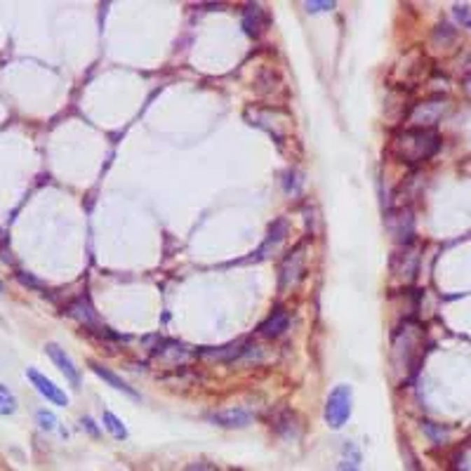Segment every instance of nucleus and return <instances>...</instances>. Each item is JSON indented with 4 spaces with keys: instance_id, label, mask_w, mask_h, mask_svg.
Masks as SVG:
<instances>
[{
    "instance_id": "obj_15",
    "label": "nucleus",
    "mask_w": 471,
    "mask_h": 471,
    "mask_svg": "<svg viewBox=\"0 0 471 471\" xmlns=\"http://www.w3.org/2000/svg\"><path fill=\"white\" fill-rule=\"evenodd\" d=\"M453 15L457 17V22H460L464 29L471 31V5H455Z\"/></svg>"
},
{
    "instance_id": "obj_4",
    "label": "nucleus",
    "mask_w": 471,
    "mask_h": 471,
    "mask_svg": "<svg viewBox=\"0 0 471 471\" xmlns=\"http://www.w3.org/2000/svg\"><path fill=\"white\" fill-rule=\"evenodd\" d=\"M302 274H304V245L295 248L293 253H290L286 260H283V267H281V293H286V290L295 288L297 283H300Z\"/></svg>"
},
{
    "instance_id": "obj_11",
    "label": "nucleus",
    "mask_w": 471,
    "mask_h": 471,
    "mask_svg": "<svg viewBox=\"0 0 471 471\" xmlns=\"http://www.w3.org/2000/svg\"><path fill=\"white\" fill-rule=\"evenodd\" d=\"M217 424H222V427H229V429H236V427H248L250 422V412L243 410V408H231V410H222V412H215L212 415Z\"/></svg>"
},
{
    "instance_id": "obj_12",
    "label": "nucleus",
    "mask_w": 471,
    "mask_h": 471,
    "mask_svg": "<svg viewBox=\"0 0 471 471\" xmlns=\"http://www.w3.org/2000/svg\"><path fill=\"white\" fill-rule=\"evenodd\" d=\"M92 370H94L97 375H99L101 379H104V382H108V384H111L115 391H122V393H127V396L137 398V393H134V389H132V386H127V384L122 382V379H120L118 375H115V372H111V370H108V367L99 365V363H92Z\"/></svg>"
},
{
    "instance_id": "obj_7",
    "label": "nucleus",
    "mask_w": 471,
    "mask_h": 471,
    "mask_svg": "<svg viewBox=\"0 0 471 471\" xmlns=\"http://www.w3.org/2000/svg\"><path fill=\"white\" fill-rule=\"evenodd\" d=\"M69 314L73 316V318H78L83 325H87V328H92L94 332H101V335H108V330L104 325L99 323V318H97V314H94V309L90 307V302L87 300H78V302H73V304L69 307Z\"/></svg>"
},
{
    "instance_id": "obj_5",
    "label": "nucleus",
    "mask_w": 471,
    "mask_h": 471,
    "mask_svg": "<svg viewBox=\"0 0 471 471\" xmlns=\"http://www.w3.org/2000/svg\"><path fill=\"white\" fill-rule=\"evenodd\" d=\"M27 377L34 382V386L38 389V393L41 396H45L48 398L50 403H55V405H69V396L64 393L59 386H57L52 379H48L45 375H41V372L36 370V367H29L27 370Z\"/></svg>"
},
{
    "instance_id": "obj_2",
    "label": "nucleus",
    "mask_w": 471,
    "mask_h": 471,
    "mask_svg": "<svg viewBox=\"0 0 471 471\" xmlns=\"http://www.w3.org/2000/svg\"><path fill=\"white\" fill-rule=\"evenodd\" d=\"M351 401H353V393L349 384H339L335 386L328 396L325 403V422L330 429H342L346 424V419L351 417Z\"/></svg>"
},
{
    "instance_id": "obj_13",
    "label": "nucleus",
    "mask_w": 471,
    "mask_h": 471,
    "mask_svg": "<svg viewBox=\"0 0 471 471\" xmlns=\"http://www.w3.org/2000/svg\"><path fill=\"white\" fill-rule=\"evenodd\" d=\"M104 427H106V431H111V436L118 438V441H125V438H127L125 424H122L120 419L115 417L113 412H108V410H104Z\"/></svg>"
},
{
    "instance_id": "obj_3",
    "label": "nucleus",
    "mask_w": 471,
    "mask_h": 471,
    "mask_svg": "<svg viewBox=\"0 0 471 471\" xmlns=\"http://www.w3.org/2000/svg\"><path fill=\"white\" fill-rule=\"evenodd\" d=\"M450 104L445 99H429V101H419L415 108L408 115L410 127H419V130H431L438 120L443 118V113L448 111Z\"/></svg>"
},
{
    "instance_id": "obj_20",
    "label": "nucleus",
    "mask_w": 471,
    "mask_h": 471,
    "mask_svg": "<svg viewBox=\"0 0 471 471\" xmlns=\"http://www.w3.org/2000/svg\"><path fill=\"white\" fill-rule=\"evenodd\" d=\"M17 279L22 281L24 286H31V288H38V290H43V283H41V281H36L34 276H27V274H24V271H19V274H17Z\"/></svg>"
},
{
    "instance_id": "obj_19",
    "label": "nucleus",
    "mask_w": 471,
    "mask_h": 471,
    "mask_svg": "<svg viewBox=\"0 0 471 471\" xmlns=\"http://www.w3.org/2000/svg\"><path fill=\"white\" fill-rule=\"evenodd\" d=\"M332 8H335L332 0H330V3H328V0H325V3H316V0H309V3H307L309 12H323V10H332Z\"/></svg>"
},
{
    "instance_id": "obj_6",
    "label": "nucleus",
    "mask_w": 471,
    "mask_h": 471,
    "mask_svg": "<svg viewBox=\"0 0 471 471\" xmlns=\"http://www.w3.org/2000/svg\"><path fill=\"white\" fill-rule=\"evenodd\" d=\"M45 351H48V356L52 358V363H55L57 367H59V370L64 372V377H66L71 384H73V386H78V384H80V372H78V367H76V363H73V360H71V356L62 349L59 344H48V349H45Z\"/></svg>"
},
{
    "instance_id": "obj_1",
    "label": "nucleus",
    "mask_w": 471,
    "mask_h": 471,
    "mask_svg": "<svg viewBox=\"0 0 471 471\" xmlns=\"http://www.w3.org/2000/svg\"><path fill=\"white\" fill-rule=\"evenodd\" d=\"M441 146V137L434 130H419V127H405L391 141V148L403 163L417 165L429 160Z\"/></svg>"
},
{
    "instance_id": "obj_21",
    "label": "nucleus",
    "mask_w": 471,
    "mask_h": 471,
    "mask_svg": "<svg viewBox=\"0 0 471 471\" xmlns=\"http://www.w3.org/2000/svg\"><path fill=\"white\" fill-rule=\"evenodd\" d=\"M186 471H217V467H212L208 462H196L191 467H186Z\"/></svg>"
},
{
    "instance_id": "obj_22",
    "label": "nucleus",
    "mask_w": 471,
    "mask_h": 471,
    "mask_svg": "<svg viewBox=\"0 0 471 471\" xmlns=\"http://www.w3.org/2000/svg\"><path fill=\"white\" fill-rule=\"evenodd\" d=\"M0 293H3V283H0Z\"/></svg>"
},
{
    "instance_id": "obj_14",
    "label": "nucleus",
    "mask_w": 471,
    "mask_h": 471,
    "mask_svg": "<svg viewBox=\"0 0 471 471\" xmlns=\"http://www.w3.org/2000/svg\"><path fill=\"white\" fill-rule=\"evenodd\" d=\"M17 410V398L8 386L0 384V415H12Z\"/></svg>"
},
{
    "instance_id": "obj_10",
    "label": "nucleus",
    "mask_w": 471,
    "mask_h": 471,
    "mask_svg": "<svg viewBox=\"0 0 471 471\" xmlns=\"http://www.w3.org/2000/svg\"><path fill=\"white\" fill-rule=\"evenodd\" d=\"M286 234H288V222L286 219H279V222L271 227V231H269V238L264 241V245L260 250H257V255H255V260H264V257H269V253L274 248H279L281 245V241L286 238Z\"/></svg>"
},
{
    "instance_id": "obj_17",
    "label": "nucleus",
    "mask_w": 471,
    "mask_h": 471,
    "mask_svg": "<svg viewBox=\"0 0 471 471\" xmlns=\"http://www.w3.org/2000/svg\"><path fill=\"white\" fill-rule=\"evenodd\" d=\"M403 455H405V469L408 471H422V467H419V462H417V457H415V453H412L410 445H405L403 448Z\"/></svg>"
},
{
    "instance_id": "obj_8",
    "label": "nucleus",
    "mask_w": 471,
    "mask_h": 471,
    "mask_svg": "<svg viewBox=\"0 0 471 471\" xmlns=\"http://www.w3.org/2000/svg\"><path fill=\"white\" fill-rule=\"evenodd\" d=\"M267 27V12L260 5H248L243 10V29L248 36H260Z\"/></svg>"
},
{
    "instance_id": "obj_18",
    "label": "nucleus",
    "mask_w": 471,
    "mask_h": 471,
    "mask_svg": "<svg viewBox=\"0 0 471 471\" xmlns=\"http://www.w3.org/2000/svg\"><path fill=\"white\" fill-rule=\"evenodd\" d=\"M358 462H360V455H358V450H356V453L351 455V460H349V457H344V460H342L337 471H360L358 469Z\"/></svg>"
},
{
    "instance_id": "obj_9",
    "label": "nucleus",
    "mask_w": 471,
    "mask_h": 471,
    "mask_svg": "<svg viewBox=\"0 0 471 471\" xmlns=\"http://www.w3.org/2000/svg\"><path fill=\"white\" fill-rule=\"evenodd\" d=\"M288 325H290V316L283 311V309H279V311H274L260 325V335L262 337H279V335L288 330Z\"/></svg>"
},
{
    "instance_id": "obj_16",
    "label": "nucleus",
    "mask_w": 471,
    "mask_h": 471,
    "mask_svg": "<svg viewBox=\"0 0 471 471\" xmlns=\"http://www.w3.org/2000/svg\"><path fill=\"white\" fill-rule=\"evenodd\" d=\"M38 424H41V429L52 431V429L57 427V417H55V412H50V410H38Z\"/></svg>"
}]
</instances>
